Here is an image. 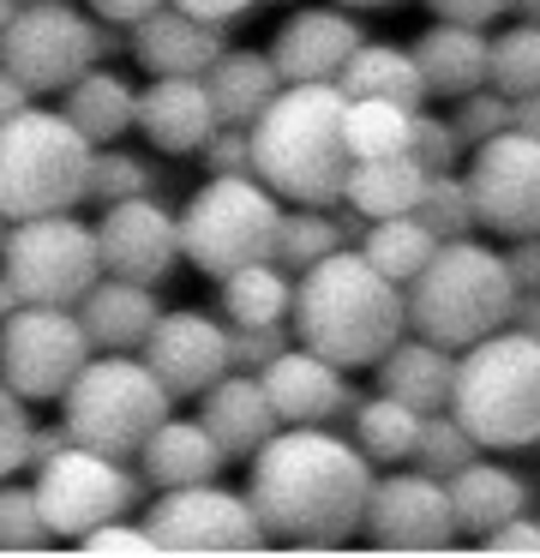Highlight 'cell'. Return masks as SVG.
I'll list each match as a JSON object with an SVG mask.
<instances>
[{
	"instance_id": "cell-20",
	"label": "cell",
	"mask_w": 540,
	"mask_h": 558,
	"mask_svg": "<svg viewBox=\"0 0 540 558\" xmlns=\"http://www.w3.org/2000/svg\"><path fill=\"white\" fill-rule=\"evenodd\" d=\"M139 126L163 157H199V145L216 133V102L204 90V78L192 73H156V85L139 90Z\"/></svg>"
},
{
	"instance_id": "cell-1",
	"label": "cell",
	"mask_w": 540,
	"mask_h": 558,
	"mask_svg": "<svg viewBox=\"0 0 540 558\" xmlns=\"http://www.w3.org/2000/svg\"><path fill=\"white\" fill-rule=\"evenodd\" d=\"M372 457L331 426H276L252 450L247 498L259 510L264 541L343 546L367 517Z\"/></svg>"
},
{
	"instance_id": "cell-16",
	"label": "cell",
	"mask_w": 540,
	"mask_h": 558,
	"mask_svg": "<svg viewBox=\"0 0 540 558\" xmlns=\"http://www.w3.org/2000/svg\"><path fill=\"white\" fill-rule=\"evenodd\" d=\"M144 366L163 378L168 397H204L223 373H235L228 330L216 325L211 313H199V306L156 313L151 337H144Z\"/></svg>"
},
{
	"instance_id": "cell-36",
	"label": "cell",
	"mask_w": 540,
	"mask_h": 558,
	"mask_svg": "<svg viewBox=\"0 0 540 558\" xmlns=\"http://www.w3.org/2000/svg\"><path fill=\"white\" fill-rule=\"evenodd\" d=\"M415 138V109L384 97H348L343 109V145L348 157H396Z\"/></svg>"
},
{
	"instance_id": "cell-13",
	"label": "cell",
	"mask_w": 540,
	"mask_h": 558,
	"mask_svg": "<svg viewBox=\"0 0 540 558\" xmlns=\"http://www.w3.org/2000/svg\"><path fill=\"white\" fill-rule=\"evenodd\" d=\"M144 529H151L156 553H252V546H264L252 498L228 493L216 481L168 486L151 505Z\"/></svg>"
},
{
	"instance_id": "cell-40",
	"label": "cell",
	"mask_w": 540,
	"mask_h": 558,
	"mask_svg": "<svg viewBox=\"0 0 540 558\" xmlns=\"http://www.w3.org/2000/svg\"><path fill=\"white\" fill-rule=\"evenodd\" d=\"M43 541H55L36 510V486L0 481V553H36Z\"/></svg>"
},
{
	"instance_id": "cell-51",
	"label": "cell",
	"mask_w": 540,
	"mask_h": 558,
	"mask_svg": "<svg viewBox=\"0 0 540 558\" xmlns=\"http://www.w3.org/2000/svg\"><path fill=\"white\" fill-rule=\"evenodd\" d=\"M168 7H180V13H199V19H216V25H235V19L252 13L259 0H168Z\"/></svg>"
},
{
	"instance_id": "cell-27",
	"label": "cell",
	"mask_w": 540,
	"mask_h": 558,
	"mask_svg": "<svg viewBox=\"0 0 540 558\" xmlns=\"http://www.w3.org/2000/svg\"><path fill=\"white\" fill-rule=\"evenodd\" d=\"M372 366H379V390L403 397L408 409L432 414V409H444V402H451L456 349H444V342H432V337H396Z\"/></svg>"
},
{
	"instance_id": "cell-62",
	"label": "cell",
	"mask_w": 540,
	"mask_h": 558,
	"mask_svg": "<svg viewBox=\"0 0 540 558\" xmlns=\"http://www.w3.org/2000/svg\"><path fill=\"white\" fill-rule=\"evenodd\" d=\"M19 7H24V0H19Z\"/></svg>"
},
{
	"instance_id": "cell-42",
	"label": "cell",
	"mask_w": 540,
	"mask_h": 558,
	"mask_svg": "<svg viewBox=\"0 0 540 558\" xmlns=\"http://www.w3.org/2000/svg\"><path fill=\"white\" fill-rule=\"evenodd\" d=\"M451 126H456V138L475 150L480 138H492V133H504V126H511V97H504V90H492V85L468 90V97H456Z\"/></svg>"
},
{
	"instance_id": "cell-18",
	"label": "cell",
	"mask_w": 540,
	"mask_h": 558,
	"mask_svg": "<svg viewBox=\"0 0 540 558\" xmlns=\"http://www.w3.org/2000/svg\"><path fill=\"white\" fill-rule=\"evenodd\" d=\"M259 385H264V397H271V409L283 426H324V421H336L343 409L360 402L355 390H348L343 366L312 354V349H300V342H288L271 366H259Z\"/></svg>"
},
{
	"instance_id": "cell-38",
	"label": "cell",
	"mask_w": 540,
	"mask_h": 558,
	"mask_svg": "<svg viewBox=\"0 0 540 558\" xmlns=\"http://www.w3.org/2000/svg\"><path fill=\"white\" fill-rule=\"evenodd\" d=\"M415 217L427 222L439 241H456V234H475L480 217H475V198H468V181L456 169H439L427 174V193H420Z\"/></svg>"
},
{
	"instance_id": "cell-58",
	"label": "cell",
	"mask_w": 540,
	"mask_h": 558,
	"mask_svg": "<svg viewBox=\"0 0 540 558\" xmlns=\"http://www.w3.org/2000/svg\"><path fill=\"white\" fill-rule=\"evenodd\" d=\"M12 306H19V294H12V282H7V270H0V318L12 313Z\"/></svg>"
},
{
	"instance_id": "cell-12",
	"label": "cell",
	"mask_w": 540,
	"mask_h": 558,
	"mask_svg": "<svg viewBox=\"0 0 540 558\" xmlns=\"http://www.w3.org/2000/svg\"><path fill=\"white\" fill-rule=\"evenodd\" d=\"M36 510H43L48 534H91L96 522L127 517L132 498H139V481L120 469V457H103L91 445H67L48 462H36Z\"/></svg>"
},
{
	"instance_id": "cell-46",
	"label": "cell",
	"mask_w": 540,
	"mask_h": 558,
	"mask_svg": "<svg viewBox=\"0 0 540 558\" xmlns=\"http://www.w3.org/2000/svg\"><path fill=\"white\" fill-rule=\"evenodd\" d=\"M79 546L84 553H156L151 529H144V522H120V517H108V522H96L91 534H79Z\"/></svg>"
},
{
	"instance_id": "cell-34",
	"label": "cell",
	"mask_w": 540,
	"mask_h": 558,
	"mask_svg": "<svg viewBox=\"0 0 540 558\" xmlns=\"http://www.w3.org/2000/svg\"><path fill=\"white\" fill-rule=\"evenodd\" d=\"M420 426H427V414L408 409L403 397H391V390L355 402V445L367 450L372 462H403V457H415Z\"/></svg>"
},
{
	"instance_id": "cell-54",
	"label": "cell",
	"mask_w": 540,
	"mask_h": 558,
	"mask_svg": "<svg viewBox=\"0 0 540 558\" xmlns=\"http://www.w3.org/2000/svg\"><path fill=\"white\" fill-rule=\"evenodd\" d=\"M67 445H72L67 421H60V426H31V469H36V462H48L55 450H67Z\"/></svg>"
},
{
	"instance_id": "cell-61",
	"label": "cell",
	"mask_w": 540,
	"mask_h": 558,
	"mask_svg": "<svg viewBox=\"0 0 540 558\" xmlns=\"http://www.w3.org/2000/svg\"><path fill=\"white\" fill-rule=\"evenodd\" d=\"M336 7H396V0H336Z\"/></svg>"
},
{
	"instance_id": "cell-6",
	"label": "cell",
	"mask_w": 540,
	"mask_h": 558,
	"mask_svg": "<svg viewBox=\"0 0 540 558\" xmlns=\"http://www.w3.org/2000/svg\"><path fill=\"white\" fill-rule=\"evenodd\" d=\"M91 138L60 109H19L0 121V217H55L91 198Z\"/></svg>"
},
{
	"instance_id": "cell-28",
	"label": "cell",
	"mask_w": 540,
	"mask_h": 558,
	"mask_svg": "<svg viewBox=\"0 0 540 558\" xmlns=\"http://www.w3.org/2000/svg\"><path fill=\"white\" fill-rule=\"evenodd\" d=\"M420 193H427V169H420L408 150H396V157H348L343 205L355 210L360 222L403 217V210L420 205Z\"/></svg>"
},
{
	"instance_id": "cell-3",
	"label": "cell",
	"mask_w": 540,
	"mask_h": 558,
	"mask_svg": "<svg viewBox=\"0 0 540 558\" xmlns=\"http://www.w3.org/2000/svg\"><path fill=\"white\" fill-rule=\"evenodd\" d=\"M343 109L348 97L336 78L324 85H283L264 114L247 126L252 133V174L288 205H336L348 174L343 145Z\"/></svg>"
},
{
	"instance_id": "cell-22",
	"label": "cell",
	"mask_w": 540,
	"mask_h": 558,
	"mask_svg": "<svg viewBox=\"0 0 540 558\" xmlns=\"http://www.w3.org/2000/svg\"><path fill=\"white\" fill-rule=\"evenodd\" d=\"M79 325H84V337H91V349L96 354H132V349H144V337H151V325H156V294H151V282H132V277H96L91 289L79 294Z\"/></svg>"
},
{
	"instance_id": "cell-17",
	"label": "cell",
	"mask_w": 540,
	"mask_h": 558,
	"mask_svg": "<svg viewBox=\"0 0 540 558\" xmlns=\"http://www.w3.org/2000/svg\"><path fill=\"white\" fill-rule=\"evenodd\" d=\"M96 258L108 277H132L156 289L180 265V217H168L151 193L115 198L96 222Z\"/></svg>"
},
{
	"instance_id": "cell-48",
	"label": "cell",
	"mask_w": 540,
	"mask_h": 558,
	"mask_svg": "<svg viewBox=\"0 0 540 558\" xmlns=\"http://www.w3.org/2000/svg\"><path fill=\"white\" fill-rule=\"evenodd\" d=\"M31 469V421H0V481Z\"/></svg>"
},
{
	"instance_id": "cell-57",
	"label": "cell",
	"mask_w": 540,
	"mask_h": 558,
	"mask_svg": "<svg viewBox=\"0 0 540 558\" xmlns=\"http://www.w3.org/2000/svg\"><path fill=\"white\" fill-rule=\"evenodd\" d=\"M0 421H24V397L0 378Z\"/></svg>"
},
{
	"instance_id": "cell-21",
	"label": "cell",
	"mask_w": 540,
	"mask_h": 558,
	"mask_svg": "<svg viewBox=\"0 0 540 558\" xmlns=\"http://www.w3.org/2000/svg\"><path fill=\"white\" fill-rule=\"evenodd\" d=\"M223 49H228V25L199 19V13H180V7H168V0L132 25V61H139L151 78L156 73H192V78H204Z\"/></svg>"
},
{
	"instance_id": "cell-29",
	"label": "cell",
	"mask_w": 540,
	"mask_h": 558,
	"mask_svg": "<svg viewBox=\"0 0 540 558\" xmlns=\"http://www.w3.org/2000/svg\"><path fill=\"white\" fill-rule=\"evenodd\" d=\"M204 90H211L223 126H252L264 114V102L283 90V73L264 49H223L216 66L204 73Z\"/></svg>"
},
{
	"instance_id": "cell-56",
	"label": "cell",
	"mask_w": 540,
	"mask_h": 558,
	"mask_svg": "<svg viewBox=\"0 0 540 558\" xmlns=\"http://www.w3.org/2000/svg\"><path fill=\"white\" fill-rule=\"evenodd\" d=\"M511 126L528 138H540V90H528V97H511Z\"/></svg>"
},
{
	"instance_id": "cell-23",
	"label": "cell",
	"mask_w": 540,
	"mask_h": 558,
	"mask_svg": "<svg viewBox=\"0 0 540 558\" xmlns=\"http://www.w3.org/2000/svg\"><path fill=\"white\" fill-rule=\"evenodd\" d=\"M199 402H204L199 421L211 426V438L223 445V457H252V450L283 426L276 409H271V397H264V385H259V373H240V366L216 378Z\"/></svg>"
},
{
	"instance_id": "cell-30",
	"label": "cell",
	"mask_w": 540,
	"mask_h": 558,
	"mask_svg": "<svg viewBox=\"0 0 540 558\" xmlns=\"http://www.w3.org/2000/svg\"><path fill=\"white\" fill-rule=\"evenodd\" d=\"M60 114H67L91 145H115V138H127L132 121H139V90H132L120 73L91 66V73H79L67 90H60Z\"/></svg>"
},
{
	"instance_id": "cell-11",
	"label": "cell",
	"mask_w": 540,
	"mask_h": 558,
	"mask_svg": "<svg viewBox=\"0 0 540 558\" xmlns=\"http://www.w3.org/2000/svg\"><path fill=\"white\" fill-rule=\"evenodd\" d=\"M91 337H84L72 306H36L19 301L0 318V378L19 390L24 402L67 397V385L91 361Z\"/></svg>"
},
{
	"instance_id": "cell-2",
	"label": "cell",
	"mask_w": 540,
	"mask_h": 558,
	"mask_svg": "<svg viewBox=\"0 0 540 558\" xmlns=\"http://www.w3.org/2000/svg\"><path fill=\"white\" fill-rule=\"evenodd\" d=\"M288 330L300 349L324 354L336 366H372L408 330L403 282H391L360 246H336L331 258L300 270Z\"/></svg>"
},
{
	"instance_id": "cell-35",
	"label": "cell",
	"mask_w": 540,
	"mask_h": 558,
	"mask_svg": "<svg viewBox=\"0 0 540 558\" xmlns=\"http://www.w3.org/2000/svg\"><path fill=\"white\" fill-rule=\"evenodd\" d=\"M355 234H360V222L324 217V205H295V210H283V229H276V265L300 277L307 265L331 258L336 246H348Z\"/></svg>"
},
{
	"instance_id": "cell-24",
	"label": "cell",
	"mask_w": 540,
	"mask_h": 558,
	"mask_svg": "<svg viewBox=\"0 0 540 558\" xmlns=\"http://www.w3.org/2000/svg\"><path fill=\"white\" fill-rule=\"evenodd\" d=\"M444 493H451V517L456 534H475L487 541L492 529H504L511 517L528 510V486L516 481L511 469H492V462H463L456 474H444Z\"/></svg>"
},
{
	"instance_id": "cell-19",
	"label": "cell",
	"mask_w": 540,
	"mask_h": 558,
	"mask_svg": "<svg viewBox=\"0 0 540 558\" xmlns=\"http://www.w3.org/2000/svg\"><path fill=\"white\" fill-rule=\"evenodd\" d=\"M367 31L343 13V7H307V13H288L271 37V61L283 73V85H324V78L343 73V61L355 54V43Z\"/></svg>"
},
{
	"instance_id": "cell-14",
	"label": "cell",
	"mask_w": 540,
	"mask_h": 558,
	"mask_svg": "<svg viewBox=\"0 0 540 558\" xmlns=\"http://www.w3.org/2000/svg\"><path fill=\"white\" fill-rule=\"evenodd\" d=\"M463 181H468V198H475L480 229L504 234V241L540 234V138L516 133V126L480 138Z\"/></svg>"
},
{
	"instance_id": "cell-41",
	"label": "cell",
	"mask_w": 540,
	"mask_h": 558,
	"mask_svg": "<svg viewBox=\"0 0 540 558\" xmlns=\"http://www.w3.org/2000/svg\"><path fill=\"white\" fill-rule=\"evenodd\" d=\"M144 186H151V169H144L139 157H127V150H108V145L91 150V198H96V205L139 198Z\"/></svg>"
},
{
	"instance_id": "cell-33",
	"label": "cell",
	"mask_w": 540,
	"mask_h": 558,
	"mask_svg": "<svg viewBox=\"0 0 540 558\" xmlns=\"http://www.w3.org/2000/svg\"><path fill=\"white\" fill-rule=\"evenodd\" d=\"M360 253H367L391 282H403V289H408V282L427 270V258L439 253V234H432L427 222L415 217V210H403V217L367 222V229H360Z\"/></svg>"
},
{
	"instance_id": "cell-26",
	"label": "cell",
	"mask_w": 540,
	"mask_h": 558,
	"mask_svg": "<svg viewBox=\"0 0 540 558\" xmlns=\"http://www.w3.org/2000/svg\"><path fill=\"white\" fill-rule=\"evenodd\" d=\"M223 462L228 457H223V445L211 438V426L204 421H175V414H168V421L139 445V469H144V481H151L156 493H168V486H192V481H216Z\"/></svg>"
},
{
	"instance_id": "cell-60",
	"label": "cell",
	"mask_w": 540,
	"mask_h": 558,
	"mask_svg": "<svg viewBox=\"0 0 540 558\" xmlns=\"http://www.w3.org/2000/svg\"><path fill=\"white\" fill-rule=\"evenodd\" d=\"M19 19V0H0V37H7V25Z\"/></svg>"
},
{
	"instance_id": "cell-32",
	"label": "cell",
	"mask_w": 540,
	"mask_h": 558,
	"mask_svg": "<svg viewBox=\"0 0 540 558\" xmlns=\"http://www.w3.org/2000/svg\"><path fill=\"white\" fill-rule=\"evenodd\" d=\"M288 301H295V282L276 258H259V265H240L223 277V318L228 325H283Z\"/></svg>"
},
{
	"instance_id": "cell-4",
	"label": "cell",
	"mask_w": 540,
	"mask_h": 558,
	"mask_svg": "<svg viewBox=\"0 0 540 558\" xmlns=\"http://www.w3.org/2000/svg\"><path fill=\"white\" fill-rule=\"evenodd\" d=\"M444 409L475 433L480 450H523L540 445V337L504 325L468 342L451 373Z\"/></svg>"
},
{
	"instance_id": "cell-10",
	"label": "cell",
	"mask_w": 540,
	"mask_h": 558,
	"mask_svg": "<svg viewBox=\"0 0 540 558\" xmlns=\"http://www.w3.org/2000/svg\"><path fill=\"white\" fill-rule=\"evenodd\" d=\"M120 49V37L96 31V19H84L67 0H24L19 19L0 37V66L19 73L36 97H55L67 90L79 73H91L96 54Z\"/></svg>"
},
{
	"instance_id": "cell-44",
	"label": "cell",
	"mask_w": 540,
	"mask_h": 558,
	"mask_svg": "<svg viewBox=\"0 0 540 558\" xmlns=\"http://www.w3.org/2000/svg\"><path fill=\"white\" fill-rule=\"evenodd\" d=\"M283 349H288V325H235V330H228V354H235L240 373L271 366Z\"/></svg>"
},
{
	"instance_id": "cell-15",
	"label": "cell",
	"mask_w": 540,
	"mask_h": 558,
	"mask_svg": "<svg viewBox=\"0 0 540 558\" xmlns=\"http://www.w3.org/2000/svg\"><path fill=\"white\" fill-rule=\"evenodd\" d=\"M367 534L372 546L391 553H439L456 541V517H451V493L439 474L415 469V474H384L367 493Z\"/></svg>"
},
{
	"instance_id": "cell-53",
	"label": "cell",
	"mask_w": 540,
	"mask_h": 558,
	"mask_svg": "<svg viewBox=\"0 0 540 558\" xmlns=\"http://www.w3.org/2000/svg\"><path fill=\"white\" fill-rule=\"evenodd\" d=\"M31 102H36V90L24 85L19 73H7V66H0V121H12V114L31 109Z\"/></svg>"
},
{
	"instance_id": "cell-37",
	"label": "cell",
	"mask_w": 540,
	"mask_h": 558,
	"mask_svg": "<svg viewBox=\"0 0 540 558\" xmlns=\"http://www.w3.org/2000/svg\"><path fill=\"white\" fill-rule=\"evenodd\" d=\"M487 85L504 90V97H528L540 90V25L523 19V25L499 31L487 43Z\"/></svg>"
},
{
	"instance_id": "cell-9",
	"label": "cell",
	"mask_w": 540,
	"mask_h": 558,
	"mask_svg": "<svg viewBox=\"0 0 540 558\" xmlns=\"http://www.w3.org/2000/svg\"><path fill=\"white\" fill-rule=\"evenodd\" d=\"M0 270H7V282H12L19 301L79 306V294L103 277L96 229H84L72 210H55V217H24V222H12V229H7Z\"/></svg>"
},
{
	"instance_id": "cell-47",
	"label": "cell",
	"mask_w": 540,
	"mask_h": 558,
	"mask_svg": "<svg viewBox=\"0 0 540 558\" xmlns=\"http://www.w3.org/2000/svg\"><path fill=\"white\" fill-rule=\"evenodd\" d=\"M432 19H456V25H492L499 13H511V0H427Z\"/></svg>"
},
{
	"instance_id": "cell-59",
	"label": "cell",
	"mask_w": 540,
	"mask_h": 558,
	"mask_svg": "<svg viewBox=\"0 0 540 558\" xmlns=\"http://www.w3.org/2000/svg\"><path fill=\"white\" fill-rule=\"evenodd\" d=\"M511 13L516 19H535V25H540V0H511Z\"/></svg>"
},
{
	"instance_id": "cell-50",
	"label": "cell",
	"mask_w": 540,
	"mask_h": 558,
	"mask_svg": "<svg viewBox=\"0 0 540 558\" xmlns=\"http://www.w3.org/2000/svg\"><path fill=\"white\" fill-rule=\"evenodd\" d=\"M504 265H511L516 289H540V234H516L511 253H504Z\"/></svg>"
},
{
	"instance_id": "cell-7",
	"label": "cell",
	"mask_w": 540,
	"mask_h": 558,
	"mask_svg": "<svg viewBox=\"0 0 540 558\" xmlns=\"http://www.w3.org/2000/svg\"><path fill=\"white\" fill-rule=\"evenodd\" d=\"M67 433L72 445H91L103 457H139V445L168 421V390L132 354H91L84 373L67 385Z\"/></svg>"
},
{
	"instance_id": "cell-43",
	"label": "cell",
	"mask_w": 540,
	"mask_h": 558,
	"mask_svg": "<svg viewBox=\"0 0 540 558\" xmlns=\"http://www.w3.org/2000/svg\"><path fill=\"white\" fill-rule=\"evenodd\" d=\"M408 157H415L427 174L456 169V157H463V138H456L451 121H432V114L415 109V138H408Z\"/></svg>"
},
{
	"instance_id": "cell-31",
	"label": "cell",
	"mask_w": 540,
	"mask_h": 558,
	"mask_svg": "<svg viewBox=\"0 0 540 558\" xmlns=\"http://www.w3.org/2000/svg\"><path fill=\"white\" fill-rule=\"evenodd\" d=\"M336 90L343 97H384V102H403V109H420L427 102V78H420L415 49H391V43H355V54L343 61L336 73Z\"/></svg>"
},
{
	"instance_id": "cell-5",
	"label": "cell",
	"mask_w": 540,
	"mask_h": 558,
	"mask_svg": "<svg viewBox=\"0 0 540 558\" xmlns=\"http://www.w3.org/2000/svg\"><path fill=\"white\" fill-rule=\"evenodd\" d=\"M403 301L415 337H432L444 349H468V342L511 325L516 277L504 265V253L480 246L475 234H456V241H439V253L403 289Z\"/></svg>"
},
{
	"instance_id": "cell-25",
	"label": "cell",
	"mask_w": 540,
	"mask_h": 558,
	"mask_svg": "<svg viewBox=\"0 0 540 558\" xmlns=\"http://www.w3.org/2000/svg\"><path fill=\"white\" fill-rule=\"evenodd\" d=\"M487 43L480 25H456V19H432L427 37L415 43L420 78H427V97H468V90L487 85Z\"/></svg>"
},
{
	"instance_id": "cell-52",
	"label": "cell",
	"mask_w": 540,
	"mask_h": 558,
	"mask_svg": "<svg viewBox=\"0 0 540 558\" xmlns=\"http://www.w3.org/2000/svg\"><path fill=\"white\" fill-rule=\"evenodd\" d=\"M156 7H163V0H91V13L103 19V25H139Z\"/></svg>"
},
{
	"instance_id": "cell-49",
	"label": "cell",
	"mask_w": 540,
	"mask_h": 558,
	"mask_svg": "<svg viewBox=\"0 0 540 558\" xmlns=\"http://www.w3.org/2000/svg\"><path fill=\"white\" fill-rule=\"evenodd\" d=\"M480 546H487V553H540V529L528 517H511L504 529H492Z\"/></svg>"
},
{
	"instance_id": "cell-55",
	"label": "cell",
	"mask_w": 540,
	"mask_h": 558,
	"mask_svg": "<svg viewBox=\"0 0 540 558\" xmlns=\"http://www.w3.org/2000/svg\"><path fill=\"white\" fill-rule=\"evenodd\" d=\"M511 325L528 330V337H540V289H516L511 301Z\"/></svg>"
},
{
	"instance_id": "cell-45",
	"label": "cell",
	"mask_w": 540,
	"mask_h": 558,
	"mask_svg": "<svg viewBox=\"0 0 540 558\" xmlns=\"http://www.w3.org/2000/svg\"><path fill=\"white\" fill-rule=\"evenodd\" d=\"M199 157L211 174H252V133L247 126H216L199 145Z\"/></svg>"
},
{
	"instance_id": "cell-8",
	"label": "cell",
	"mask_w": 540,
	"mask_h": 558,
	"mask_svg": "<svg viewBox=\"0 0 540 558\" xmlns=\"http://www.w3.org/2000/svg\"><path fill=\"white\" fill-rule=\"evenodd\" d=\"M276 229H283V198L259 174H211L180 210V258L204 277H228L240 265L276 258Z\"/></svg>"
},
{
	"instance_id": "cell-39",
	"label": "cell",
	"mask_w": 540,
	"mask_h": 558,
	"mask_svg": "<svg viewBox=\"0 0 540 558\" xmlns=\"http://www.w3.org/2000/svg\"><path fill=\"white\" fill-rule=\"evenodd\" d=\"M475 457H480L475 433H468V426L456 421L451 409H444V414L432 409V414H427V426H420V438H415V462H420V469L444 481V474H456L463 462H475Z\"/></svg>"
}]
</instances>
